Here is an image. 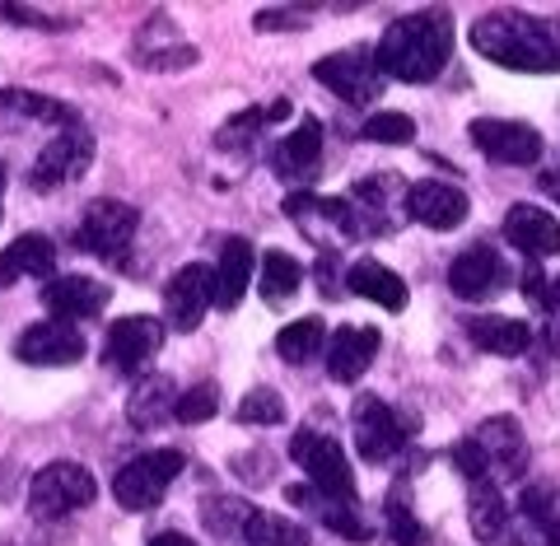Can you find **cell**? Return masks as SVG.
Returning <instances> with one entry per match:
<instances>
[{
    "label": "cell",
    "mask_w": 560,
    "mask_h": 546,
    "mask_svg": "<svg viewBox=\"0 0 560 546\" xmlns=\"http://www.w3.org/2000/svg\"><path fill=\"white\" fill-rule=\"evenodd\" d=\"M453 57V20L448 10H416L401 14L383 28V38L374 47V61L383 70V80L401 84H430L444 75V66Z\"/></svg>",
    "instance_id": "1"
},
{
    "label": "cell",
    "mask_w": 560,
    "mask_h": 546,
    "mask_svg": "<svg viewBox=\"0 0 560 546\" xmlns=\"http://www.w3.org/2000/svg\"><path fill=\"white\" fill-rule=\"evenodd\" d=\"M471 47L504 70H523V75H556L560 70V24L537 20V14H481L471 24Z\"/></svg>",
    "instance_id": "2"
},
{
    "label": "cell",
    "mask_w": 560,
    "mask_h": 546,
    "mask_svg": "<svg viewBox=\"0 0 560 546\" xmlns=\"http://www.w3.org/2000/svg\"><path fill=\"white\" fill-rule=\"evenodd\" d=\"M290 457L304 467L308 486L327 500H341V504H355L360 490H355V472H350V457L341 453V444L331 434L318 430H300L290 439Z\"/></svg>",
    "instance_id": "3"
},
{
    "label": "cell",
    "mask_w": 560,
    "mask_h": 546,
    "mask_svg": "<svg viewBox=\"0 0 560 546\" xmlns=\"http://www.w3.org/2000/svg\"><path fill=\"white\" fill-rule=\"evenodd\" d=\"M183 467H187V457L178 449H150V453L131 457V463L113 477V496L121 509L145 514V509H154L168 496V486L183 477Z\"/></svg>",
    "instance_id": "4"
},
{
    "label": "cell",
    "mask_w": 560,
    "mask_h": 546,
    "mask_svg": "<svg viewBox=\"0 0 560 546\" xmlns=\"http://www.w3.org/2000/svg\"><path fill=\"white\" fill-rule=\"evenodd\" d=\"M94 496H98L94 472L61 457V463H47L38 477H33V486H28V514L33 519H66V514H75V509L94 504Z\"/></svg>",
    "instance_id": "5"
},
{
    "label": "cell",
    "mask_w": 560,
    "mask_h": 546,
    "mask_svg": "<svg viewBox=\"0 0 560 546\" xmlns=\"http://www.w3.org/2000/svg\"><path fill=\"white\" fill-rule=\"evenodd\" d=\"M313 80L337 94L341 103H350V108H370V103H378V94H383V70L374 61V47L331 51V57H323L313 66Z\"/></svg>",
    "instance_id": "6"
},
{
    "label": "cell",
    "mask_w": 560,
    "mask_h": 546,
    "mask_svg": "<svg viewBox=\"0 0 560 546\" xmlns=\"http://www.w3.org/2000/svg\"><path fill=\"white\" fill-rule=\"evenodd\" d=\"M140 229V210L127 206V201H113V197H98L84 206V220L75 229V243L84 253H94L103 262H121V253L131 248Z\"/></svg>",
    "instance_id": "7"
},
{
    "label": "cell",
    "mask_w": 560,
    "mask_h": 546,
    "mask_svg": "<svg viewBox=\"0 0 560 546\" xmlns=\"http://www.w3.org/2000/svg\"><path fill=\"white\" fill-rule=\"evenodd\" d=\"M90 164H94V136L84 131V121H70V127H57V136H51L43 154L33 160L28 183H33V191H57L66 183H75Z\"/></svg>",
    "instance_id": "8"
},
{
    "label": "cell",
    "mask_w": 560,
    "mask_h": 546,
    "mask_svg": "<svg viewBox=\"0 0 560 546\" xmlns=\"http://www.w3.org/2000/svg\"><path fill=\"white\" fill-rule=\"evenodd\" d=\"M350 434H355V453L364 463H393V457L407 449V420H401L388 402L378 397H360L355 416H350Z\"/></svg>",
    "instance_id": "9"
},
{
    "label": "cell",
    "mask_w": 560,
    "mask_h": 546,
    "mask_svg": "<svg viewBox=\"0 0 560 546\" xmlns=\"http://www.w3.org/2000/svg\"><path fill=\"white\" fill-rule=\"evenodd\" d=\"M471 146H477L486 160L510 164V169H528L541 160V131L528 121H510V117H477L467 127Z\"/></svg>",
    "instance_id": "10"
},
{
    "label": "cell",
    "mask_w": 560,
    "mask_h": 546,
    "mask_svg": "<svg viewBox=\"0 0 560 546\" xmlns=\"http://www.w3.org/2000/svg\"><path fill=\"white\" fill-rule=\"evenodd\" d=\"M471 444L481 449L490 477H500V481L528 477V439H523L514 416H490V420H481V426L471 430Z\"/></svg>",
    "instance_id": "11"
},
{
    "label": "cell",
    "mask_w": 560,
    "mask_h": 546,
    "mask_svg": "<svg viewBox=\"0 0 560 546\" xmlns=\"http://www.w3.org/2000/svg\"><path fill=\"white\" fill-rule=\"evenodd\" d=\"M160 346H164V323L136 313V318H117L108 327L103 360H108V369H117V374H140V369L160 356Z\"/></svg>",
    "instance_id": "12"
},
{
    "label": "cell",
    "mask_w": 560,
    "mask_h": 546,
    "mask_svg": "<svg viewBox=\"0 0 560 546\" xmlns=\"http://www.w3.org/2000/svg\"><path fill=\"white\" fill-rule=\"evenodd\" d=\"M401 201H407V216L416 224L434 229V234H448V229H458L467 216H471V201L463 187L453 183H440V178H420L401 191Z\"/></svg>",
    "instance_id": "13"
},
{
    "label": "cell",
    "mask_w": 560,
    "mask_h": 546,
    "mask_svg": "<svg viewBox=\"0 0 560 546\" xmlns=\"http://www.w3.org/2000/svg\"><path fill=\"white\" fill-rule=\"evenodd\" d=\"M504 286H510V267H504V257L495 248H486V243H471L453 257L448 267V290L467 299V304H481V299H495Z\"/></svg>",
    "instance_id": "14"
},
{
    "label": "cell",
    "mask_w": 560,
    "mask_h": 546,
    "mask_svg": "<svg viewBox=\"0 0 560 546\" xmlns=\"http://www.w3.org/2000/svg\"><path fill=\"white\" fill-rule=\"evenodd\" d=\"M84 350H90V346H84V332H80V327L47 318V323L24 327V337L14 341V360L57 369V364H80Z\"/></svg>",
    "instance_id": "15"
},
{
    "label": "cell",
    "mask_w": 560,
    "mask_h": 546,
    "mask_svg": "<svg viewBox=\"0 0 560 546\" xmlns=\"http://www.w3.org/2000/svg\"><path fill=\"white\" fill-rule=\"evenodd\" d=\"M206 309H210V267L187 262V267L173 271V280L164 286V318L173 332H197Z\"/></svg>",
    "instance_id": "16"
},
{
    "label": "cell",
    "mask_w": 560,
    "mask_h": 546,
    "mask_svg": "<svg viewBox=\"0 0 560 546\" xmlns=\"http://www.w3.org/2000/svg\"><path fill=\"white\" fill-rule=\"evenodd\" d=\"M108 299H113V290L94 276H57V280H47V290H43V304L51 309L57 323L98 318V313L108 309Z\"/></svg>",
    "instance_id": "17"
},
{
    "label": "cell",
    "mask_w": 560,
    "mask_h": 546,
    "mask_svg": "<svg viewBox=\"0 0 560 546\" xmlns=\"http://www.w3.org/2000/svg\"><path fill=\"white\" fill-rule=\"evenodd\" d=\"M504 239H510L518 253H528L533 262H547L560 253V220L551 210L518 201V206H510V216H504Z\"/></svg>",
    "instance_id": "18"
},
{
    "label": "cell",
    "mask_w": 560,
    "mask_h": 546,
    "mask_svg": "<svg viewBox=\"0 0 560 546\" xmlns=\"http://www.w3.org/2000/svg\"><path fill=\"white\" fill-rule=\"evenodd\" d=\"M323 160V121L318 117H300L285 140H276L271 150V169L285 183H308V173Z\"/></svg>",
    "instance_id": "19"
},
{
    "label": "cell",
    "mask_w": 560,
    "mask_h": 546,
    "mask_svg": "<svg viewBox=\"0 0 560 546\" xmlns=\"http://www.w3.org/2000/svg\"><path fill=\"white\" fill-rule=\"evenodd\" d=\"M378 356V327H337V337L327 341V374L337 383H360L364 369Z\"/></svg>",
    "instance_id": "20"
},
{
    "label": "cell",
    "mask_w": 560,
    "mask_h": 546,
    "mask_svg": "<svg viewBox=\"0 0 560 546\" xmlns=\"http://www.w3.org/2000/svg\"><path fill=\"white\" fill-rule=\"evenodd\" d=\"M253 267H257V257H253V243L248 239H230V243H224L215 271H210V304L224 309V313L238 309V299L248 294Z\"/></svg>",
    "instance_id": "21"
},
{
    "label": "cell",
    "mask_w": 560,
    "mask_h": 546,
    "mask_svg": "<svg viewBox=\"0 0 560 546\" xmlns=\"http://www.w3.org/2000/svg\"><path fill=\"white\" fill-rule=\"evenodd\" d=\"M285 500H290L294 509H308V514H318L323 527H331V533H341V537H350V542H370V537H374V527H370V519L360 514V504L327 500V496H318L313 486H290Z\"/></svg>",
    "instance_id": "22"
},
{
    "label": "cell",
    "mask_w": 560,
    "mask_h": 546,
    "mask_svg": "<svg viewBox=\"0 0 560 546\" xmlns=\"http://www.w3.org/2000/svg\"><path fill=\"white\" fill-rule=\"evenodd\" d=\"M346 290L360 294V299H370V304H378V309H388V313L407 309V280H401L393 267L374 262V257H360L355 267L346 271Z\"/></svg>",
    "instance_id": "23"
},
{
    "label": "cell",
    "mask_w": 560,
    "mask_h": 546,
    "mask_svg": "<svg viewBox=\"0 0 560 546\" xmlns=\"http://www.w3.org/2000/svg\"><path fill=\"white\" fill-rule=\"evenodd\" d=\"M57 271V248H51L47 234H20L0 253V290L14 286L20 276H33V280H51Z\"/></svg>",
    "instance_id": "24"
},
{
    "label": "cell",
    "mask_w": 560,
    "mask_h": 546,
    "mask_svg": "<svg viewBox=\"0 0 560 546\" xmlns=\"http://www.w3.org/2000/svg\"><path fill=\"white\" fill-rule=\"evenodd\" d=\"M467 514H471V537L481 546H510V509L495 481H477L467 490Z\"/></svg>",
    "instance_id": "25"
},
{
    "label": "cell",
    "mask_w": 560,
    "mask_h": 546,
    "mask_svg": "<svg viewBox=\"0 0 560 546\" xmlns=\"http://www.w3.org/2000/svg\"><path fill=\"white\" fill-rule=\"evenodd\" d=\"M178 407V387H173L168 374H145L131 387V402H127V420L136 430H160L164 420Z\"/></svg>",
    "instance_id": "26"
},
{
    "label": "cell",
    "mask_w": 560,
    "mask_h": 546,
    "mask_svg": "<svg viewBox=\"0 0 560 546\" xmlns=\"http://www.w3.org/2000/svg\"><path fill=\"white\" fill-rule=\"evenodd\" d=\"M467 341L486 350V356H523V350L533 346V327L518 318L486 313V318H467Z\"/></svg>",
    "instance_id": "27"
},
{
    "label": "cell",
    "mask_w": 560,
    "mask_h": 546,
    "mask_svg": "<svg viewBox=\"0 0 560 546\" xmlns=\"http://www.w3.org/2000/svg\"><path fill=\"white\" fill-rule=\"evenodd\" d=\"M20 121H51V127H70L80 121L70 108H61L57 98L47 94H28V90H0V131L20 127Z\"/></svg>",
    "instance_id": "28"
},
{
    "label": "cell",
    "mask_w": 560,
    "mask_h": 546,
    "mask_svg": "<svg viewBox=\"0 0 560 546\" xmlns=\"http://www.w3.org/2000/svg\"><path fill=\"white\" fill-rule=\"evenodd\" d=\"M300 286H304V267L290 253H280V248L261 253V267H257V294H261V304H271V309L290 304V299L300 294Z\"/></svg>",
    "instance_id": "29"
},
{
    "label": "cell",
    "mask_w": 560,
    "mask_h": 546,
    "mask_svg": "<svg viewBox=\"0 0 560 546\" xmlns=\"http://www.w3.org/2000/svg\"><path fill=\"white\" fill-rule=\"evenodd\" d=\"M238 546H308V527L285 514H261V509H253V519L243 523Z\"/></svg>",
    "instance_id": "30"
},
{
    "label": "cell",
    "mask_w": 560,
    "mask_h": 546,
    "mask_svg": "<svg viewBox=\"0 0 560 546\" xmlns=\"http://www.w3.org/2000/svg\"><path fill=\"white\" fill-rule=\"evenodd\" d=\"M323 346H327V323L323 318H294L290 327H280L276 356L285 364H308L313 356H323Z\"/></svg>",
    "instance_id": "31"
},
{
    "label": "cell",
    "mask_w": 560,
    "mask_h": 546,
    "mask_svg": "<svg viewBox=\"0 0 560 546\" xmlns=\"http://www.w3.org/2000/svg\"><path fill=\"white\" fill-rule=\"evenodd\" d=\"M248 519H253V504L238 496H210L201 504V523L210 527V537H220V542H238Z\"/></svg>",
    "instance_id": "32"
},
{
    "label": "cell",
    "mask_w": 560,
    "mask_h": 546,
    "mask_svg": "<svg viewBox=\"0 0 560 546\" xmlns=\"http://www.w3.org/2000/svg\"><path fill=\"white\" fill-rule=\"evenodd\" d=\"M518 509L523 519H528L541 537H547V546H560V490L551 486H528L518 496Z\"/></svg>",
    "instance_id": "33"
},
{
    "label": "cell",
    "mask_w": 560,
    "mask_h": 546,
    "mask_svg": "<svg viewBox=\"0 0 560 546\" xmlns=\"http://www.w3.org/2000/svg\"><path fill=\"white\" fill-rule=\"evenodd\" d=\"M360 136L370 146H407V140H416V121L407 113H374L360 127Z\"/></svg>",
    "instance_id": "34"
},
{
    "label": "cell",
    "mask_w": 560,
    "mask_h": 546,
    "mask_svg": "<svg viewBox=\"0 0 560 546\" xmlns=\"http://www.w3.org/2000/svg\"><path fill=\"white\" fill-rule=\"evenodd\" d=\"M215 411H220V387L215 383H197V387H187V393H178L173 420H183V426H201V420H210Z\"/></svg>",
    "instance_id": "35"
},
{
    "label": "cell",
    "mask_w": 560,
    "mask_h": 546,
    "mask_svg": "<svg viewBox=\"0 0 560 546\" xmlns=\"http://www.w3.org/2000/svg\"><path fill=\"white\" fill-rule=\"evenodd\" d=\"M238 420L243 426H280V420H285V402H280L276 387H253V393L238 402Z\"/></svg>",
    "instance_id": "36"
},
{
    "label": "cell",
    "mask_w": 560,
    "mask_h": 546,
    "mask_svg": "<svg viewBox=\"0 0 560 546\" xmlns=\"http://www.w3.org/2000/svg\"><path fill=\"white\" fill-rule=\"evenodd\" d=\"M261 127H267V108H248V113H238V117L224 121L220 136H215V146L220 150H248Z\"/></svg>",
    "instance_id": "37"
},
{
    "label": "cell",
    "mask_w": 560,
    "mask_h": 546,
    "mask_svg": "<svg viewBox=\"0 0 560 546\" xmlns=\"http://www.w3.org/2000/svg\"><path fill=\"white\" fill-rule=\"evenodd\" d=\"M383 523H388V533L397 546H425V527L416 523V514L407 504H401V496H388V504H383Z\"/></svg>",
    "instance_id": "38"
},
{
    "label": "cell",
    "mask_w": 560,
    "mask_h": 546,
    "mask_svg": "<svg viewBox=\"0 0 560 546\" xmlns=\"http://www.w3.org/2000/svg\"><path fill=\"white\" fill-rule=\"evenodd\" d=\"M453 467H458L463 472V477H467V486H477V481H490V472H486V457H481V449L477 444H471V434L467 439H458V444H453Z\"/></svg>",
    "instance_id": "39"
},
{
    "label": "cell",
    "mask_w": 560,
    "mask_h": 546,
    "mask_svg": "<svg viewBox=\"0 0 560 546\" xmlns=\"http://www.w3.org/2000/svg\"><path fill=\"white\" fill-rule=\"evenodd\" d=\"M541 313H547V337H551V350L560 356V276L547 280V294H541Z\"/></svg>",
    "instance_id": "40"
},
{
    "label": "cell",
    "mask_w": 560,
    "mask_h": 546,
    "mask_svg": "<svg viewBox=\"0 0 560 546\" xmlns=\"http://www.w3.org/2000/svg\"><path fill=\"white\" fill-rule=\"evenodd\" d=\"M300 20H304V10H261L257 14V28L261 33H267V28H294Z\"/></svg>",
    "instance_id": "41"
},
{
    "label": "cell",
    "mask_w": 560,
    "mask_h": 546,
    "mask_svg": "<svg viewBox=\"0 0 560 546\" xmlns=\"http://www.w3.org/2000/svg\"><path fill=\"white\" fill-rule=\"evenodd\" d=\"M541 294H547V276H541V271H537V262H533V267L523 271V299L541 309Z\"/></svg>",
    "instance_id": "42"
},
{
    "label": "cell",
    "mask_w": 560,
    "mask_h": 546,
    "mask_svg": "<svg viewBox=\"0 0 560 546\" xmlns=\"http://www.w3.org/2000/svg\"><path fill=\"white\" fill-rule=\"evenodd\" d=\"M331 253H318V286H323V294H341V280H337V271H331Z\"/></svg>",
    "instance_id": "43"
},
{
    "label": "cell",
    "mask_w": 560,
    "mask_h": 546,
    "mask_svg": "<svg viewBox=\"0 0 560 546\" xmlns=\"http://www.w3.org/2000/svg\"><path fill=\"white\" fill-rule=\"evenodd\" d=\"M150 546H197V542H191V537H183V533H160V537H154Z\"/></svg>",
    "instance_id": "44"
},
{
    "label": "cell",
    "mask_w": 560,
    "mask_h": 546,
    "mask_svg": "<svg viewBox=\"0 0 560 546\" xmlns=\"http://www.w3.org/2000/svg\"><path fill=\"white\" fill-rule=\"evenodd\" d=\"M541 187H547V191H551V197L560 201V173H547V178H541Z\"/></svg>",
    "instance_id": "45"
},
{
    "label": "cell",
    "mask_w": 560,
    "mask_h": 546,
    "mask_svg": "<svg viewBox=\"0 0 560 546\" xmlns=\"http://www.w3.org/2000/svg\"><path fill=\"white\" fill-rule=\"evenodd\" d=\"M0 191H5V164H0Z\"/></svg>",
    "instance_id": "46"
}]
</instances>
